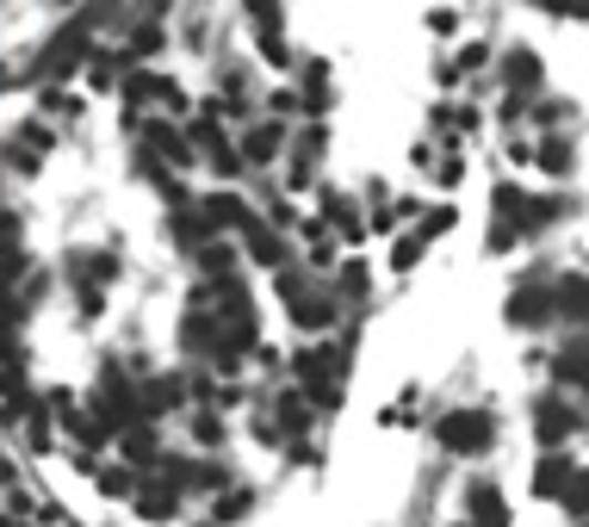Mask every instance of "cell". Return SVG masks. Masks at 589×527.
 Here are the masks:
<instances>
[{
    "label": "cell",
    "instance_id": "6da1fadb",
    "mask_svg": "<svg viewBox=\"0 0 589 527\" xmlns=\"http://www.w3.org/2000/svg\"><path fill=\"white\" fill-rule=\"evenodd\" d=\"M441 441H447L453 453H478V447H490V416H478V410H453L447 422H441Z\"/></svg>",
    "mask_w": 589,
    "mask_h": 527
},
{
    "label": "cell",
    "instance_id": "7a4b0ae2",
    "mask_svg": "<svg viewBox=\"0 0 589 527\" xmlns=\"http://www.w3.org/2000/svg\"><path fill=\"white\" fill-rule=\"evenodd\" d=\"M552 304L565 310V317H583V310H589V286H583V279H565V298L552 292Z\"/></svg>",
    "mask_w": 589,
    "mask_h": 527
},
{
    "label": "cell",
    "instance_id": "3957f363",
    "mask_svg": "<svg viewBox=\"0 0 589 527\" xmlns=\"http://www.w3.org/2000/svg\"><path fill=\"white\" fill-rule=\"evenodd\" d=\"M540 310H546V292H540V286H527V292H521V298H515V304H509V317H521V323H534Z\"/></svg>",
    "mask_w": 589,
    "mask_h": 527
},
{
    "label": "cell",
    "instance_id": "277c9868",
    "mask_svg": "<svg viewBox=\"0 0 589 527\" xmlns=\"http://www.w3.org/2000/svg\"><path fill=\"white\" fill-rule=\"evenodd\" d=\"M565 428H571V416H565V410H552V403H546V410H540V434H546V441H565Z\"/></svg>",
    "mask_w": 589,
    "mask_h": 527
},
{
    "label": "cell",
    "instance_id": "5b68a950",
    "mask_svg": "<svg viewBox=\"0 0 589 527\" xmlns=\"http://www.w3.org/2000/svg\"><path fill=\"white\" fill-rule=\"evenodd\" d=\"M565 490H571V484H565V465L546 459V465H540V496H565Z\"/></svg>",
    "mask_w": 589,
    "mask_h": 527
},
{
    "label": "cell",
    "instance_id": "8992f818",
    "mask_svg": "<svg viewBox=\"0 0 589 527\" xmlns=\"http://www.w3.org/2000/svg\"><path fill=\"white\" fill-rule=\"evenodd\" d=\"M273 137H279V131H255V137H248V155H255V162H261V155H273Z\"/></svg>",
    "mask_w": 589,
    "mask_h": 527
},
{
    "label": "cell",
    "instance_id": "52a82bcc",
    "mask_svg": "<svg viewBox=\"0 0 589 527\" xmlns=\"http://www.w3.org/2000/svg\"><path fill=\"white\" fill-rule=\"evenodd\" d=\"M565 496H571V509H589V472L577 478V490H565Z\"/></svg>",
    "mask_w": 589,
    "mask_h": 527
}]
</instances>
